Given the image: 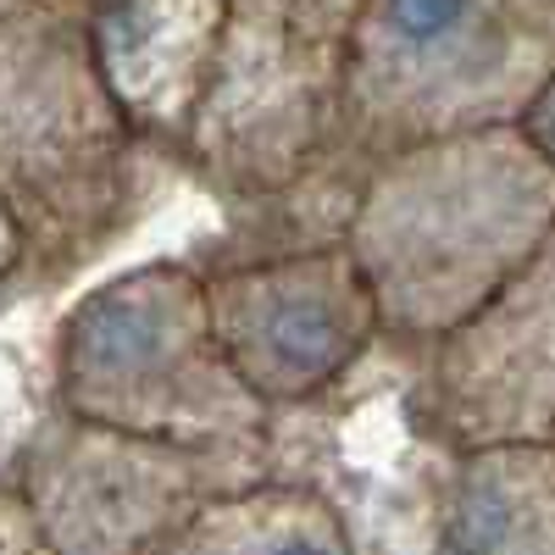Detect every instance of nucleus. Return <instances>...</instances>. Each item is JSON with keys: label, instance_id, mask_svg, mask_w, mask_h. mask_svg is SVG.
<instances>
[{"label": "nucleus", "instance_id": "nucleus-1", "mask_svg": "<svg viewBox=\"0 0 555 555\" xmlns=\"http://www.w3.org/2000/svg\"><path fill=\"white\" fill-rule=\"evenodd\" d=\"M550 222L555 172L517 128H483L378 162L345 256L378 328L444 345L528 267Z\"/></svg>", "mask_w": 555, "mask_h": 555}, {"label": "nucleus", "instance_id": "nucleus-2", "mask_svg": "<svg viewBox=\"0 0 555 555\" xmlns=\"http://www.w3.org/2000/svg\"><path fill=\"white\" fill-rule=\"evenodd\" d=\"M555 78V0H356L339 106L378 162L517 128Z\"/></svg>", "mask_w": 555, "mask_h": 555}, {"label": "nucleus", "instance_id": "nucleus-3", "mask_svg": "<svg viewBox=\"0 0 555 555\" xmlns=\"http://www.w3.org/2000/svg\"><path fill=\"white\" fill-rule=\"evenodd\" d=\"M56 395L78 428L172 450H234L261 423L211 334L206 284L183 267H139L73 306Z\"/></svg>", "mask_w": 555, "mask_h": 555}, {"label": "nucleus", "instance_id": "nucleus-4", "mask_svg": "<svg viewBox=\"0 0 555 555\" xmlns=\"http://www.w3.org/2000/svg\"><path fill=\"white\" fill-rule=\"evenodd\" d=\"M128 133L89 56L83 0H0V206L23 256L95 234Z\"/></svg>", "mask_w": 555, "mask_h": 555}, {"label": "nucleus", "instance_id": "nucleus-5", "mask_svg": "<svg viewBox=\"0 0 555 555\" xmlns=\"http://www.w3.org/2000/svg\"><path fill=\"white\" fill-rule=\"evenodd\" d=\"M206 311L234 378L261 411L272 400L328 389L378 334L373 295L345 245L222 272L217 284H206Z\"/></svg>", "mask_w": 555, "mask_h": 555}, {"label": "nucleus", "instance_id": "nucleus-6", "mask_svg": "<svg viewBox=\"0 0 555 555\" xmlns=\"http://www.w3.org/2000/svg\"><path fill=\"white\" fill-rule=\"evenodd\" d=\"M222 450H172L67 423L44 439L17 489L51 555H156L167 533L206 505Z\"/></svg>", "mask_w": 555, "mask_h": 555}, {"label": "nucleus", "instance_id": "nucleus-7", "mask_svg": "<svg viewBox=\"0 0 555 555\" xmlns=\"http://www.w3.org/2000/svg\"><path fill=\"white\" fill-rule=\"evenodd\" d=\"M434 423L455 450H555V222L528 267L439 345Z\"/></svg>", "mask_w": 555, "mask_h": 555}, {"label": "nucleus", "instance_id": "nucleus-8", "mask_svg": "<svg viewBox=\"0 0 555 555\" xmlns=\"http://www.w3.org/2000/svg\"><path fill=\"white\" fill-rule=\"evenodd\" d=\"M228 28V0H83L89 56L133 133H178L201 117Z\"/></svg>", "mask_w": 555, "mask_h": 555}, {"label": "nucleus", "instance_id": "nucleus-9", "mask_svg": "<svg viewBox=\"0 0 555 555\" xmlns=\"http://www.w3.org/2000/svg\"><path fill=\"white\" fill-rule=\"evenodd\" d=\"M156 555H356V544L322 494L289 483H240L195 505Z\"/></svg>", "mask_w": 555, "mask_h": 555}, {"label": "nucleus", "instance_id": "nucleus-10", "mask_svg": "<svg viewBox=\"0 0 555 555\" xmlns=\"http://www.w3.org/2000/svg\"><path fill=\"white\" fill-rule=\"evenodd\" d=\"M450 555H555V450H473L444 517Z\"/></svg>", "mask_w": 555, "mask_h": 555}, {"label": "nucleus", "instance_id": "nucleus-11", "mask_svg": "<svg viewBox=\"0 0 555 555\" xmlns=\"http://www.w3.org/2000/svg\"><path fill=\"white\" fill-rule=\"evenodd\" d=\"M517 133L533 145V156L555 172V78H550V83L539 89V95L528 101V112L517 117Z\"/></svg>", "mask_w": 555, "mask_h": 555}, {"label": "nucleus", "instance_id": "nucleus-12", "mask_svg": "<svg viewBox=\"0 0 555 555\" xmlns=\"http://www.w3.org/2000/svg\"><path fill=\"white\" fill-rule=\"evenodd\" d=\"M0 555H51L17 494H0Z\"/></svg>", "mask_w": 555, "mask_h": 555}, {"label": "nucleus", "instance_id": "nucleus-13", "mask_svg": "<svg viewBox=\"0 0 555 555\" xmlns=\"http://www.w3.org/2000/svg\"><path fill=\"white\" fill-rule=\"evenodd\" d=\"M23 267V234H17V222L7 217V206H0V284Z\"/></svg>", "mask_w": 555, "mask_h": 555}]
</instances>
